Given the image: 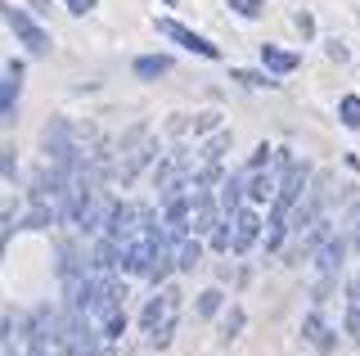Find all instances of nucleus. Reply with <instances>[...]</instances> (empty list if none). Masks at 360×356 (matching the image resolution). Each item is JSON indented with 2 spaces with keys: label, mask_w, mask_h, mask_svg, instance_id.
Wrapping results in <instances>:
<instances>
[{
  "label": "nucleus",
  "mask_w": 360,
  "mask_h": 356,
  "mask_svg": "<svg viewBox=\"0 0 360 356\" xmlns=\"http://www.w3.org/2000/svg\"><path fill=\"white\" fill-rule=\"evenodd\" d=\"M307 163H288L284 167V185L275 190V208H270V230H266V248H279L284 243V230H288V217L297 208L302 190H307Z\"/></svg>",
  "instance_id": "f257e3e1"
},
{
  "label": "nucleus",
  "mask_w": 360,
  "mask_h": 356,
  "mask_svg": "<svg viewBox=\"0 0 360 356\" xmlns=\"http://www.w3.org/2000/svg\"><path fill=\"white\" fill-rule=\"evenodd\" d=\"M176 320H180V293L162 284V288L149 298V303H144V311H140V329L149 333L153 348H167V343H172V333H176Z\"/></svg>",
  "instance_id": "f03ea898"
},
{
  "label": "nucleus",
  "mask_w": 360,
  "mask_h": 356,
  "mask_svg": "<svg viewBox=\"0 0 360 356\" xmlns=\"http://www.w3.org/2000/svg\"><path fill=\"white\" fill-rule=\"evenodd\" d=\"M153 158V136L144 127H135L127 140L117 144V158H112V181H122V185H131L135 176H140V167Z\"/></svg>",
  "instance_id": "7ed1b4c3"
},
{
  "label": "nucleus",
  "mask_w": 360,
  "mask_h": 356,
  "mask_svg": "<svg viewBox=\"0 0 360 356\" xmlns=\"http://www.w3.org/2000/svg\"><path fill=\"white\" fill-rule=\"evenodd\" d=\"M329 190H333V176L329 172H320L315 176V181L307 185V190H302V198H297V208H292V217H288V226L297 230H311L315 221H320V212H324V203H329Z\"/></svg>",
  "instance_id": "20e7f679"
},
{
  "label": "nucleus",
  "mask_w": 360,
  "mask_h": 356,
  "mask_svg": "<svg viewBox=\"0 0 360 356\" xmlns=\"http://www.w3.org/2000/svg\"><path fill=\"white\" fill-rule=\"evenodd\" d=\"M347 235H329L320 243V253H315V298H324L329 293V284H333V275H338V266H342L347 258Z\"/></svg>",
  "instance_id": "39448f33"
},
{
  "label": "nucleus",
  "mask_w": 360,
  "mask_h": 356,
  "mask_svg": "<svg viewBox=\"0 0 360 356\" xmlns=\"http://www.w3.org/2000/svg\"><path fill=\"white\" fill-rule=\"evenodd\" d=\"M5 23L14 27V37H18L22 46L32 50V54H45V50H50V32H45V27H37L27 14H22V9H5Z\"/></svg>",
  "instance_id": "423d86ee"
},
{
  "label": "nucleus",
  "mask_w": 360,
  "mask_h": 356,
  "mask_svg": "<svg viewBox=\"0 0 360 356\" xmlns=\"http://www.w3.org/2000/svg\"><path fill=\"white\" fill-rule=\"evenodd\" d=\"M262 235V217L252 212V208H239V212L230 217V253H248Z\"/></svg>",
  "instance_id": "0eeeda50"
},
{
  "label": "nucleus",
  "mask_w": 360,
  "mask_h": 356,
  "mask_svg": "<svg viewBox=\"0 0 360 356\" xmlns=\"http://www.w3.org/2000/svg\"><path fill=\"white\" fill-rule=\"evenodd\" d=\"M158 32H162V37H172V41H180V46H185V50H194V54H202V59H221V50L212 46L207 37H198V32H189V27H180V23H172V18H162V23H158Z\"/></svg>",
  "instance_id": "6e6552de"
},
{
  "label": "nucleus",
  "mask_w": 360,
  "mask_h": 356,
  "mask_svg": "<svg viewBox=\"0 0 360 356\" xmlns=\"http://www.w3.org/2000/svg\"><path fill=\"white\" fill-rule=\"evenodd\" d=\"M212 226H221L217 203L207 198V190H198L194 198H189V235H207Z\"/></svg>",
  "instance_id": "1a4fd4ad"
},
{
  "label": "nucleus",
  "mask_w": 360,
  "mask_h": 356,
  "mask_svg": "<svg viewBox=\"0 0 360 356\" xmlns=\"http://www.w3.org/2000/svg\"><path fill=\"white\" fill-rule=\"evenodd\" d=\"M302 333H307V343H311L315 352H333V333H329V325H324L315 311H311L307 320H302Z\"/></svg>",
  "instance_id": "9d476101"
},
{
  "label": "nucleus",
  "mask_w": 360,
  "mask_h": 356,
  "mask_svg": "<svg viewBox=\"0 0 360 356\" xmlns=\"http://www.w3.org/2000/svg\"><path fill=\"white\" fill-rule=\"evenodd\" d=\"M18 63H9V77L0 82V122H9V113H14V99H18Z\"/></svg>",
  "instance_id": "9b49d317"
},
{
  "label": "nucleus",
  "mask_w": 360,
  "mask_h": 356,
  "mask_svg": "<svg viewBox=\"0 0 360 356\" xmlns=\"http://www.w3.org/2000/svg\"><path fill=\"white\" fill-rule=\"evenodd\" d=\"M262 63H266V68L270 72H292V68H297V54H292V50H279V46H262Z\"/></svg>",
  "instance_id": "f8f14e48"
},
{
  "label": "nucleus",
  "mask_w": 360,
  "mask_h": 356,
  "mask_svg": "<svg viewBox=\"0 0 360 356\" xmlns=\"http://www.w3.org/2000/svg\"><path fill=\"white\" fill-rule=\"evenodd\" d=\"M198 258H202V243H198V235L176 239V266H180V271H194Z\"/></svg>",
  "instance_id": "ddd939ff"
},
{
  "label": "nucleus",
  "mask_w": 360,
  "mask_h": 356,
  "mask_svg": "<svg viewBox=\"0 0 360 356\" xmlns=\"http://www.w3.org/2000/svg\"><path fill=\"white\" fill-rule=\"evenodd\" d=\"M162 72H172V59L167 54H144V59H135V77H162Z\"/></svg>",
  "instance_id": "4468645a"
},
{
  "label": "nucleus",
  "mask_w": 360,
  "mask_h": 356,
  "mask_svg": "<svg viewBox=\"0 0 360 356\" xmlns=\"http://www.w3.org/2000/svg\"><path fill=\"white\" fill-rule=\"evenodd\" d=\"M234 212H239V181H225L221 185V217L230 221Z\"/></svg>",
  "instance_id": "2eb2a0df"
},
{
  "label": "nucleus",
  "mask_w": 360,
  "mask_h": 356,
  "mask_svg": "<svg viewBox=\"0 0 360 356\" xmlns=\"http://www.w3.org/2000/svg\"><path fill=\"white\" fill-rule=\"evenodd\" d=\"M342 235H347V243L360 253V198L352 203V212H347V221H342Z\"/></svg>",
  "instance_id": "dca6fc26"
},
{
  "label": "nucleus",
  "mask_w": 360,
  "mask_h": 356,
  "mask_svg": "<svg viewBox=\"0 0 360 356\" xmlns=\"http://www.w3.org/2000/svg\"><path fill=\"white\" fill-rule=\"evenodd\" d=\"M338 117H342L352 131H360V95H347L342 104H338Z\"/></svg>",
  "instance_id": "f3484780"
},
{
  "label": "nucleus",
  "mask_w": 360,
  "mask_h": 356,
  "mask_svg": "<svg viewBox=\"0 0 360 356\" xmlns=\"http://www.w3.org/2000/svg\"><path fill=\"white\" fill-rule=\"evenodd\" d=\"M225 149H230V131H217V136L207 140V149H202V158H207V163H221Z\"/></svg>",
  "instance_id": "a211bd4d"
},
{
  "label": "nucleus",
  "mask_w": 360,
  "mask_h": 356,
  "mask_svg": "<svg viewBox=\"0 0 360 356\" xmlns=\"http://www.w3.org/2000/svg\"><path fill=\"white\" fill-rule=\"evenodd\" d=\"M248 194H252V198H270V194H275V181L262 176V172H252V176H248Z\"/></svg>",
  "instance_id": "6ab92c4d"
},
{
  "label": "nucleus",
  "mask_w": 360,
  "mask_h": 356,
  "mask_svg": "<svg viewBox=\"0 0 360 356\" xmlns=\"http://www.w3.org/2000/svg\"><path fill=\"white\" fill-rule=\"evenodd\" d=\"M225 5H230L234 14H243V18H257V14H266V0H225Z\"/></svg>",
  "instance_id": "aec40b11"
},
{
  "label": "nucleus",
  "mask_w": 360,
  "mask_h": 356,
  "mask_svg": "<svg viewBox=\"0 0 360 356\" xmlns=\"http://www.w3.org/2000/svg\"><path fill=\"white\" fill-rule=\"evenodd\" d=\"M14 172H18V149H14V144H0V176L9 181Z\"/></svg>",
  "instance_id": "412c9836"
},
{
  "label": "nucleus",
  "mask_w": 360,
  "mask_h": 356,
  "mask_svg": "<svg viewBox=\"0 0 360 356\" xmlns=\"http://www.w3.org/2000/svg\"><path fill=\"white\" fill-rule=\"evenodd\" d=\"M234 82H243V86H279V82H270L262 72H243V68H234Z\"/></svg>",
  "instance_id": "4be33fe9"
},
{
  "label": "nucleus",
  "mask_w": 360,
  "mask_h": 356,
  "mask_svg": "<svg viewBox=\"0 0 360 356\" xmlns=\"http://www.w3.org/2000/svg\"><path fill=\"white\" fill-rule=\"evenodd\" d=\"M217 307H221V288H207V293L198 298V311H202V316H212Z\"/></svg>",
  "instance_id": "5701e85b"
},
{
  "label": "nucleus",
  "mask_w": 360,
  "mask_h": 356,
  "mask_svg": "<svg viewBox=\"0 0 360 356\" xmlns=\"http://www.w3.org/2000/svg\"><path fill=\"white\" fill-rule=\"evenodd\" d=\"M239 329H243V311H230V316H225V338H234Z\"/></svg>",
  "instance_id": "b1692460"
},
{
  "label": "nucleus",
  "mask_w": 360,
  "mask_h": 356,
  "mask_svg": "<svg viewBox=\"0 0 360 356\" xmlns=\"http://www.w3.org/2000/svg\"><path fill=\"white\" fill-rule=\"evenodd\" d=\"M217 127V113H198V122H194V136H202V131H212Z\"/></svg>",
  "instance_id": "393cba45"
},
{
  "label": "nucleus",
  "mask_w": 360,
  "mask_h": 356,
  "mask_svg": "<svg viewBox=\"0 0 360 356\" xmlns=\"http://www.w3.org/2000/svg\"><path fill=\"white\" fill-rule=\"evenodd\" d=\"M63 5H68V9H72V14H90V9H95V5H99V0H63Z\"/></svg>",
  "instance_id": "a878e982"
},
{
  "label": "nucleus",
  "mask_w": 360,
  "mask_h": 356,
  "mask_svg": "<svg viewBox=\"0 0 360 356\" xmlns=\"http://www.w3.org/2000/svg\"><path fill=\"white\" fill-rule=\"evenodd\" d=\"M167 5H176V0H167Z\"/></svg>",
  "instance_id": "bb28decb"
}]
</instances>
